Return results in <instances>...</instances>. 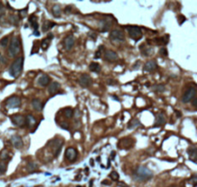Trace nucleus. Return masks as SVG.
Wrapping results in <instances>:
<instances>
[{
    "label": "nucleus",
    "instance_id": "nucleus-29",
    "mask_svg": "<svg viewBox=\"0 0 197 187\" xmlns=\"http://www.w3.org/2000/svg\"><path fill=\"white\" fill-rule=\"evenodd\" d=\"M140 48H141V49L143 48V50H141V54H142L143 56L148 57V56H150V55L153 54V48H151V47L145 48L144 45H143V46H140Z\"/></svg>",
    "mask_w": 197,
    "mask_h": 187
},
{
    "label": "nucleus",
    "instance_id": "nucleus-38",
    "mask_svg": "<svg viewBox=\"0 0 197 187\" xmlns=\"http://www.w3.org/2000/svg\"><path fill=\"white\" fill-rule=\"evenodd\" d=\"M110 177H111V179H112L113 181H118V180L119 179V176H118V172H115V171H113V172L111 173Z\"/></svg>",
    "mask_w": 197,
    "mask_h": 187
},
{
    "label": "nucleus",
    "instance_id": "nucleus-26",
    "mask_svg": "<svg viewBox=\"0 0 197 187\" xmlns=\"http://www.w3.org/2000/svg\"><path fill=\"white\" fill-rule=\"evenodd\" d=\"M140 122L139 121V119H132L129 123H128V125H127V128L128 129H130V130H133V129H136V128H138L139 126H140Z\"/></svg>",
    "mask_w": 197,
    "mask_h": 187
},
{
    "label": "nucleus",
    "instance_id": "nucleus-51",
    "mask_svg": "<svg viewBox=\"0 0 197 187\" xmlns=\"http://www.w3.org/2000/svg\"><path fill=\"white\" fill-rule=\"evenodd\" d=\"M169 187H173V186H169Z\"/></svg>",
    "mask_w": 197,
    "mask_h": 187
},
{
    "label": "nucleus",
    "instance_id": "nucleus-44",
    "mask_svg": "<svg viewBox=\"0 0 197 187\" xmlns=\"http://www.w3.org/2000/svg\"><path fill=\"white\" fill-rule=\"evenodd\" d=\"M191 181L192 182V184H193V187H195V186H196V182H197V177H196L195 175H194V176L191 177Z\"/></svg>",
    "mask_w": 197,
    "mask_h": 187
},
{
    "label": "nucleus",
    "instance_id": "nucleus-36",
    "mask_svg": "<svg viewBox=\"0 0 197 187\" xmlns=\"http://www.w3.org/2000/svg\"><path fill=\"white\" fill-rule=\"evenodd\" d=\"M27 11H28V7H26L25 9H23V10H20L19 11V17L22 19H24V17L27 15Z\"/></svg>",
    "mask_w": 197,
    "mask_h": 187
},
{
    "label": "nucleus",
    "instance_id": "nucleus-9",
    "mask_svg": "<svg viewBox=\"0 0 197 187\" xmlns=\"http://www.w3.org/2000/svg\"><path fill=\"white\" fill-rule=\"evenodd\" d=\"M133 145H134V140L130 137H126V138H122L118 141V149L128 150V149H131Z\"/></svg>",
    "mask_w": 197,
    "mask_h": 187
},
{
    "label": "nucleus",
    "instance_id": "nucleus-32",
    "mask_svg": "<svg viewBox=\"0 0 197 187\" xmlns=\"http://www.w3.org/2000/svg\"><path fill=\"white\" fill-rule=\"evenodd\" d=\"M152 89L156 92H164L165 90V86L164 85H155L152 87Z\"/></svg>",
    "mask_w": 197,
    "mask_h": 187
},
{
    "label": "nucleus",
    "instance_id": "nucleus-27",
    "mask_svg": "<svg viewBox=\"0 0 197 187\" xmlns=\"http://www.w3.org/2000/svg\"><path fill=\"white\" fill-rule=\"evenodd\" d=\"M56 24L54 22H51L49 20H46V21H44L43 25H42V31L43 32H47L48 30H50L51 28L54 27Z\"/></svg>",
    "mask_w": 197,
    "mask_h": 187
},
{
    "label": "nucleus",
    "instance_id": "nucleus-13",
    "mask_svg": "<svg viewBox=\"0 0 197 187\" xmlns=\"http://www.w3.org/2000/svg\"><path fill=\"white\" fill-rule=\"evenodd\" d=\"M105 60L109 61V62H114L118 60V54L114 52V51H112V50H108L105 52Z\"/></svg>",
    "mask_w": 197,
    "mask_h": 187
},
{
    "label": "nucleus",
    "instance_id": "nucleus-42",
    "mask_svg": "<svg viewBox=\"0 0 197 187\" xmlns=\"http://www.w3.org/2000/svg\"><path fill=\"white\" fill-rule=\"evenodd\" d=\"M6 172V164L3 162H0V173H5Z\"/></svg>",
    "mask_w": 197,
    "mask_h": 187
},
{
    "label": "nucleus",
    "instance_id": "nucleus-6",
    "mask_svg": "<svg viewBox=\"0 0 197 187\" xmlns=\"http://www.w3.org/2000/svg\"><path fill=\"white\" fill-rule=\"evenodd\" d=\"M20 104H21L20 98L17 96H12L8 98L6 101V106L8 109H17L20 106Z\"/></svg>",
    "mask_w": 197,
    "mask_h": 187
},
{
    "label": "nucleus",
    "instance_id": "nucleus-7",
    "mask_svg": "<svg viewBox=\"0 0 197 187\" xmlns=\"http://www.w3.org/2000/svg\"><path fill=\"white\" fill-rule=\"evenodd\" d=\"M50 145L52 147V153H53V155H54L55 157H57L60 155L61 149L62 147V141L60 140L59 138H55V139H53L50 142Z\"/></svg>",
    "mask_w": 197,
    "mask_h": 187
},
{
    "label": "nucleus",
    "instance_id": "nucleus-35",
    "mask_svg": "<svg viewBox=\"0 0 197 187\" xmlns=\"http://www.w3.org/2000/svg\"><path fill=\"white\" fill-rule=\"evenodd\" d=\"M8 44H9V38L8 37H4L0 39V46L1 47L5 48V47L8 46Z\"/></svg>",
    "mask_w": 197,
    "mask_h": 187
},
{
    "label": "nucleus",
    "instance_id": "nucleus-8",
    "mask_svg": "<svg viewBox=\"0 0 197 187\" xmlns=\"http://www.w3.org/2000/svg\"><path fill=\"white\" fill-rule=\"evenodd\" d=\"M11 121L17 127H24L26 125V118L20 114H14L11 116Z\"/></svg>",
    "mask_w": 197,
    "mask_h": 187
},
{
    "label": "nucleus",
    "instance_id": "nucleus-18",
    "mask_svg": "<svg viewBox=\"0 0 197 187\" xmlns=\"http://www.w3.org/2000/svg\"><path fill=\"white\" fill-rule=\"evenodd\" d=\"M38 84H39V85L43 86V87L49 85V84H50V78H49V76L46 75V74L41 75V76L38 79Z\"/></svg>",
    "mask_w": 197,
    "mask_h": 187
},
{
    "label": "nucleus",
    "instance_id": "nucleus-21",
    "mask_svg": "<svg viewBox=\"0 0 197 187\" xmlns=\"http://www.w3.org/2000/svg\"><path fill=\"white\" fill-rule=\"evenodd\" d=\"M165 115L163 113H159L157 115V117H156V120H155V125H154V127H161V126H163V125L165 123Z\"/></svg>",
    "mask_w": 197,
    "mask_h": 187
},
{
    "label": "nucleus",
    "instance_id": "nucleus-33",
    "mask_svg": "<svg viewBox=\"0 0 197 187\" xmlns=\"http://www.w3.org/2000/svg\"><path fill=\"white\" fill-rule=\"evenodd\" d=\"M10 21H11V23H12L13 25L16 26V25H19V17H17L16 15H10Z\"/></svg>",
    "mask_w": 197,
    "mask_h": 187
},
{
    "label": "nucleus",
    "instance_id": "nucleus-48",
    "mask_svg": "<svg viewBox=\"0 0 197 187\" xmlns=\"http://www.w3.org/2000/svg\"><path fill=\"white\" fill-rule=\"evenodd\" d=\"M34 34H35V35H40V33L38 32V30H36V31H34Z\"/></svg>",
    "mask_w": 197,
    "mask_h": 187
},
{
    "label": "nucleus",
    "instance_id": "nucleus-40",
    "mask_svg": "<svg viewBox=\"0 0 197 187\" xmlns=\"http://www.w3.org/2000/svg\"><path fill=\"white\" fill-rule=\"evenodd\" d=\"M4 15H5V7L1 2H0V17H2Z\"/></svg>",
    "mask_w": 197,
    "mask_h": 187
},
{
    "label": "nucleus",
    "instance_id": "nucleus-3",
    "mask_svg": "<svg viewBox=\"0 0 197 187\" xmlns=\"http://www.w3.org/2000/svg\"><path fill=\"white\" fill-rule=\"evenodd\" d=\"M20 53V39L19 37H14L8 49V54L11 58H15Z\"/></svg>",
    "mask_w": 197,
    "mask_h": 187
},
{
    "label": "nucleus",
    "instance_id": "nucleus-15",
    "mask_svg": "<svg viewBox=\"0 0 197 187\" xmlns=\"http://www.w3.org/2000/svg\"><path fill=\"white\" fill-rule=\"evenodd\" d=\"M53 38H54V35H53L52 34H49L47 37L45 39H43L41 42V47L42 50H47L48 47L50 46V44H51V41L53 39Z\"/></svg>",
    "mask_w": 197,
    "mask_h": 187
},
{
    "label": "nucleus",
    "instance_id": "nucleus-39",
    "mask_svg": "<svg viewBox=\"0 0 197 187\" xmlns=\"http://www.w3.org/2000/svg\"><path fill=\"white\" fill-rule=\"evenodd\" d=\"M103 48H104L103 46H100V47H99V49H98V50H97V52L95 53V55H94V59H99V58L101 57V54H102L101 50H102Z\"/></svg>",
    "mask_w": 197,
    "mask_h": 187
},
{
    "label": "nucleus",
    "instance_id": "nucleus-17",
    "mask_svg": "<svg viewBox=\"0 0 197 187\" xmlns=\"http://www.w3.org/2000/svg\"><path fill=\"white\" fill-rule=\"evenodd\" d=\"M59 88H60V84L59 83H57V82H52L51 84H49V85H48V93L51 95V96H53V95H55L57 92H58V90H59Z\"/></svg>",
    "mask_w": 197,
    "mask_h": 187
},
{
    "label": "nucleus",
    "instance_id": "nucleus-5",
    "mask_svg": "<svg viewBox=\"0 0 197 187\" xmlns=\"http://www.w3.org/2000/svg\"><path fill=\"white\" fill-rule=\"evenodd\" d=\"M196 94V88L195 87H189L185 91L184 95L182 96V102L186 104V103H190L193 98L195 97Z\"/></svg>",
    "mask_w": 197,
    "mask_h": 187
},
{
    "label": "nucleus",
    "instance_id": "nucleus-20",
    "mask_svg": "<svg viewBox=\"0 0 197 187\" xmlns=\"http://www.w3.org/2000/svg\"><path fill=\"white\" fill-rule=\"evenodd\" d=\"M187 154H189L190 159L191 161H193L194 163H196V157H197V149L195 146L191 147L189 150H187Z\"/></svg>",
    "mask_w": 197,
    "mask_h": 187
},
{
    "label": "nucleus",
    "instance_id": "nucleus-19",
    "mask_svg": "<svg viewBox=\"0 0 197 187\" xmlns=\"http://www.w3.org/2000/svg\"><path fill=\"white\" fill-rule=\"evenodd\" d=\"M74 42H75L74 38L72 37V35H68V37H66L64 39V46L66 50H70L74 46Z\"/></svg>",
    "mask_w": 197,
    "mask_h": 187
},
{
    "label": "nucleus",
    "instance_id": "nucleus-11",
    "mask_svg": "<svg viewBox=\"0 0 197 187\" xmlns=\"http://www.w3.org/2000/svg\"><path fill=\"white\" fill-rule=\"evenodd\" d=\"M65 156L66 158L68 160V161L70 162H73L76 160L77 156H78V152H77V150L72 148V147H69L66 149V154H65Z\"/></svg>",
    "mask_w": 197,
    "mask_h": 187
},
{
    "label": "nucleus",
    "instance_id": "nucleus-16",
    "mask_svg": "<svg viewBox=\"0 0 197 187\" xmlns=\"http://www.w3.org/2000/svg\"><path fill=\"white\" fill-rule=\"evenodd\" d=\"M157 67L158 66L155 60H148L143 66V69H144V71H147V72H153L157 69Z\"/></svg>",
    "mask_w": 197,
    "mask_h": 187
},
{
    "label": "nucleus",
    "instance_id": "nucleus-45",
    "mask_svg": "<svg viewBox=\"0 0 197 187\" xmlns=\"http://www.w3.org/2000/svg\"><path fill=\"white\" fill-rule=\"evenodd\" d=\"M179 19H180V21H179V23L182 24L184 22V20H186V17L184 15H179Z\"/></svg>",
    "mask_w": 197,
    "mask_h": 187
},
{
    "label": "nucleus",
    "instance_id": "nucleus-24",
    "mask_svg": "<svg viewBox=\"0 0 197 187\" xmlns=\"http://www.w3.org/2000/svg\"><path fill=\"white\" fill-rule=\"evenodd\" d=\"M26 169H27L28 173H34L39 169V166H38L37 163L34 162V161H29L27 166H26Z\"/></svg>",
    "mask_w": 197,
    "mask_h": 187
},
{
    "label": "nucleus",
    "instance_id": "nucleus-41",
    "mask_svg": "<svg viewBox=\"0 0 197 187\" xmlns=\"http://www.w3.org/2000/svg\"><path fill=\"white\" fill-rule=\"evenodd\" d=\"M160 54L162 55V56H164V57H167V55H168L167 49L166 48H162V49L160 50Z\"/></svg>",
    "mask_w": 197,
    "mask_h": 187
},
{
    "label": "nucleus",
    "instance_id": "nucleus-30",
    "mask_svg": "<svg viewBox=\"0 0 197 187\" xmlns=\"http://www.w3.org/2000/svg\"><path fill=\"white\" fill-rule=\"evenodd\" d=\"M52 13L55 17H60L61 16V7L59 5H54L52 7Z\"/></svg>",
    "mask_w": 197,
    "mask_h": 187
},
{
    "label": "nucleus",
    "instance_id": "nucleus-22",
    "mask_svg": "<svg viewBox=\"0 0 197 187\" xmlns=\"http://www.w3.org/2000/svg\"><path fill=\"white\" fill-rule=\"evenodd\" d=\"M101 32H108L111 27H112V24H113V21L111 20H101Z\"/></svg>",
    "mask_w": 197,
    "mask_h": 187
},
{
    "label": "nucleus",
    "instance_id": "nucleus-28",
    "mask_svg": "<svg viewBox=\"0 0 197 187\" xmlns=\"http://www.w3.org/2000/svg\"><path fill=\"white\" fill-rule=\"evenodd\" d=\"M88 68H89V70H91V71H92V72H96V73L100 72V70H101L100 64H98V62H94V61L89 64Z\"/></svg>",
    "mask_w": 197,
    "mask_h": 187
},
{
    "label": "nucleus",
    "instance_id": "nucleus-47",
    "mask_svg": "<svg viewBox=\"0 0 197 187\" xmlns=\"http://www.w3.org/2000/svg\"><path fill=\"white\" fill-rule=\"evenodd\" d=\"M191 101H192V105H193V106H194V108H196V97H194Z\"/></svg>",
    "mask_w": 197,
    "mask_h": 187
},
{
    "label": "nucleus",
    "instance_id": "nucleus-4",
    "mask_svg": "<svg viewBox=\"0 0 197 187\" xmlns=\"http://www.w3.org/2000/svg\"><path fill=\"white\" fill-rule=\"evenodd\" d=\"M127 30H128V33H129V37L132 39H134L135 41H138L141 39L142 32H141V29L139 27V26H135V25L128 26Z\"/></svg>",
    "mask_w": 197,
    "mask_h": 187
},
{
    "label": "nucleus",
    "instance_id": "nucleus-50",
    "mask_svg": "<svg viewBox=\"0 0 197 187\" xmlns=\"http://www.w3.org/2000/svg\"><path fill=\"white\" fill-rule=\"evenodd\" d=\"M0 60H4V59H3V58L1 57V54H0Z\"/></svg>",
    "mask_w": 197,
    "mask_h": 187
},
{
    "label": "nucleus",
    "instance_id": "nucleus-43",
    "mask_svg": "<svg viewBox=\"0 0 197 187\" xmlns=\"http://www.w3.org/2000/svg\"><path fill=\"white\" fill-rule=\"evenodd\" d=\"M60 125H61V127L64 129V130H68V124L66 122H62Z\"/></svg>",
    "mask_w": 197,
    "mask_h": 187
},
{
    "label": "nucleus",
    "instance_id": "nucleus-49",
    "mask_svg": "<svg viewBox=\"0 0 197 187\" xmlns=\"http://www.w3.org/2000/svg\"><path fill=\"white\" fill-rule=\"evenodd\" d=\"M102 183H103V184H110V182H109V181H104Z\"/></svg>",
    "mask_w": 197,
    "mask_h": 187
},
{
    "label": "nucleus",
    "instance_id": "nucleus-31",
    "mask_svg": "<svg viewBox=\"0 0 197 187\" xmlns=\"http://www.w3.org/2000/svg\"><path fill=\"white\" fill-rule=\"evenodd\" d=\"M64 115L66 118H72L74 115V110L70 108H66L64 110Z\"/></svg>",
    "mask_w": 197,
    "mask_h": 187
},
{
    "label": "nucleus",
    "instance_id": "nucleus-37",
    "mask_svg": "<svg viewBox=\"0 0 197 187\" xmlns=\"http://www.w3.org/2000/svg\"><path fill=\"white\" fill-rule=\"evenodd\" d=\"M0 157H1L2 160H5V159H10V156H9V154L6 150L2 151L1 152V155H0Z\"/></svg>",
    "mask_w": 197,
    "mask_h": 187
},
{
    "label": "nucleus",
    "instance_id": "nucleus-2",
    "mask_svg": "<svg viewBox=\"0 0 197 187\" xmlns=\"http://www.w3.org/2000/svg\"><path fill=\"white\" fill-rule=\"evenodd\" d=\"M152 177H153V174H152V172L145 166H139L135 172L136 180H138L139 181H148Z\"/></svg>",
    "mask_w": 197,
    "mask_h": 187
},
{
    "label": "nucleus",
    "instance_id": "nucleus-12",
    "mask_svg": "<svg viewBox=\"0 0 197 187\" xmlns=\"http://www.w3.org/2000/svg\"><path fill=\"white\" fill-rule=\"evenodd\" d=\"M78 83L80 84V85H82L83 87H88L89 85H92V78L89 77L88 74H83V75H81L79 77Z\"/></svg>",
    "mask_w": 197,
    "mask_h": 187
},
{
    "label": "nucleus",
    "instance_id": "nucleus-46",
    "mask_svg": "<svg viewBox=\"0 0 197 187\" xmlns=\"http://www.w3.org/2000/svg\"><path fill=\"white\" fill-rule=\"evenodd\" d=\"M71 9H72V7H71V6H68L67 8H66V10H65L66 14H69L70 11H71Z\"/></svg>",
    "mask_w": 197,
    "mask_h": 187
},
{
    "label": "nucleus",
    "instance_id": "nucleus-10",
    "mask_svg": "<svg viewBox=\"0 0 197 187\" xmlns=\"http://www.w3.org/2000/svg\"><path fill=\"white\" fill-rule=\"evenodd\" d=\"M110 39L112 41H124L125 35L121 30H113L110 34Z\"/></svg>",
    "mask_w": 197,
    "mask_h": 187
},
{
    "label": "nucleus",
    "instance_id": "nucleus-1",
    "mask_svg": "<svg viewBox=\"0 0 197 187\" xmlns=\"http://www.w3.org/2000/svg\"><path fill=\"white\" fill-rule=\"evenodd\" d=\"M22 69H23V58H17L12 64L9 72H10V75L13 78H19V76L22 72Z\"/></svg>",
    "mask_w": 197,
    "mask_h": 187
},
{
    "label": "nucleus",
    "instance_id": "nucleus-34",
    "mask_svg": "<svg viewBox=\"0 0 197 187\" xmlns=\"http://www.w3.org/2000/svg\"><path fill=\"white\" fill-rule=\"evenodd\" d=\"M26 123L28 124V126L32 127L33 125L36 124V119L32 116V115H28L27 118H26Z\"/></svg>",
    "mask_w": 197,
    "mask_h": 187
},
{
    "label": "nucleus",
    "instance_id": "nucleus-14",
    "mask_svg": "<svg viewBox=\"0 0 197 187\" xmlns=\"http://www.w3.org/2000/svg\"><path fill=\"white\" fill-rule=\"evenodd\" d=\"M11 141L13 143V146L15 149L23 148V141H22V138L19 135H13L12 138H11Z\"/></svg>",
    "mask_w": 197,
    "mask_h": 187
},
{
    "label": "nucleus",
    "instance_id": "nucleus-23",
    "mask_svg": "<svg viewBox=\"0 0 197 187\" xmlns=\"http://www.w3.org/2000/svg\"><path fill=\"white\" fill-rule=\"evenodd\" d=\"M32 106L36 111H41L43 108V105L40 99H33L32 100Z\"/></svg>",
    "mask_w": 197,
    "mask_h": 187
},
{
    "label": "nucleus",
    "instance_id": "nucleus-25",
    "mask_svg": "<svg viewBox=\"0 0 197 187\" xmlns=\"http://www.w3.org/2000/svg\"><path fill=\"white\" fill-rule=\"evenodd\" d=\"M29 23L31 24V26H32L33 29H34L35 31L38 30L39 24H38V21H37V16H36L35 15H30V17H29Z\"/></svg>",
    "mask_w": 197,
    "mask_h": 187
}]
</instances>
